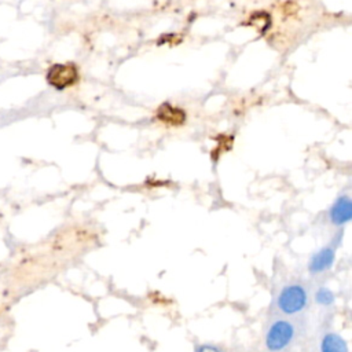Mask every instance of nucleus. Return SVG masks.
Returning a JSON list of instances; mask_svg holds the SVG:
<instances>
[{
    "mask_svg": "<svg viewBox=\"0 0 352 352\" xmlns=\"http://www.w3.org/2000/svg\"><path fill=\"white\" fill-rule=\"evenodd\" d=\"M197 352H221V349L216 345H212V344H204V345L198 346Z\"/></svg>",
    "mask_w": 352,
    "mask_h": 352,
    "instance_id": "obj_9",
    "label": "nucleus"
},
{
    "mask_svg": "<svg viewBox=\"0 0 352 352\" xmlns=\"http://www.w3.org/2000/svg\"><path fill=\"white\" fill-rule=\"evenodd\" d=\"M47 81L56 89H65L78 81V69L74 63H55L48 69Z\"/></svg>",
    "mask_w": 352,
    "mask_h": 352,
    "instance_id": "obj_3",
    "label": "nucleus"
},
{
    "mask_svg": "<svg viewBox=\"0 0 352 352\" xmlns=\"http://www.w3.org/2000/svg\"><path fill=\"white\" fill-rule=\"evenodd\" d=\"M309 287L304 282L292 280L283 285L276 293V312L287 318H297L309 307Z\"/></svg>",
    "mask_w": 352,
    "mask_h": 352,
    "instance_id": "obj_2",
    "label": "nucleus"
},
{
    "mask_svg": "<svg viewBox=\"0 0 352 352\" xmlns=\"http://www.w3.org/2000/svg\"><path fill=\"white\" fill-rule=\"evenodd\" d=\"M331 223L341 226L351 220L352 217V204L348 197H341L336 201V204L331 206L329 212Z\"/></svg>",
    "mask_w": 352,
    "mask_h": 352,
    "instance_id": "obj_7",
    "label": "nucleus"
},
{
    "mask_svg": "<svg viewBox=\"0 0 352 352\" xmlns=\"http://www.w3.org/2000/svg\"><path fill=\"white\" fill-rule=\"evenodd\" d=\"M304 334L305 326L297 318L275 316L265 326L264 349L265 352H293Z\"/></svg>",
    "mask_w": 352,
    "mask_h": 352,
    "instance_id": "obj_1",
    "label": "nucleus"
},
{
    "mask_svg": "<svg viewBox=\"0 0 352 352\" xmlns=\"http://www.w3.org/2000/svg\"><path fill=\"white\" fill-rule=\"evenodd\" d=\"M336 258V245H326L315 252L308 261V272L312 276H319L326 274L334 264Z\"/></svg>",
    "mask_w": 352,
    "mask_h": 352,
    "instance_id": "obj_4",
    "label": "nucleus"
},
{
    "mask_svg": "<svg viewBox=\"0 0 352 352\" xmlns=\"http://www.w3.org/2000/svg\"><path fill=\"white\" fill-rule=\"evenodd\" d=\"M314 300H315V302L318 305H320L323 308H330L334 304V294H333V292L329 287L320 286V287H318L315 290Z\"/></svg>",
    "mask_w": 352,
    "mask_h": 352,
    "instance_id": "obj_8",
    "label": "nucleus"
},
{
    "mask_svg": "<svg viewBox=\"0 0 352 352\" xmlns=\"http://www.w3.org/2000/svg\"><path fill=\"white\" fill-rule=\"evenodd\" d=\"M316 352H348V345L338 333L329 330L319 337Z\"/></svg>",
    "mask_w": 352,
    "mask_h": 352,
    "instance_id": "obj_5",
    "label": "nucleus"
},
{
    "mask_svg": "<svg viewBox=\"0 0 352 352\" xmlns=\"http://www.w3.org/2000/svg\"><path fill=\"white\" fill-rule=\"evenodd\" d=\"M155 114L161 122L172 126H179L186 121V113L182 109L172 106L170 103H162L157 109Z\"/></svg>",
    "mask_w": 352,
    "mask_h": 352,
    "instance_id": "obj_6",
    "label": "nucleus"
}]
</instances>
